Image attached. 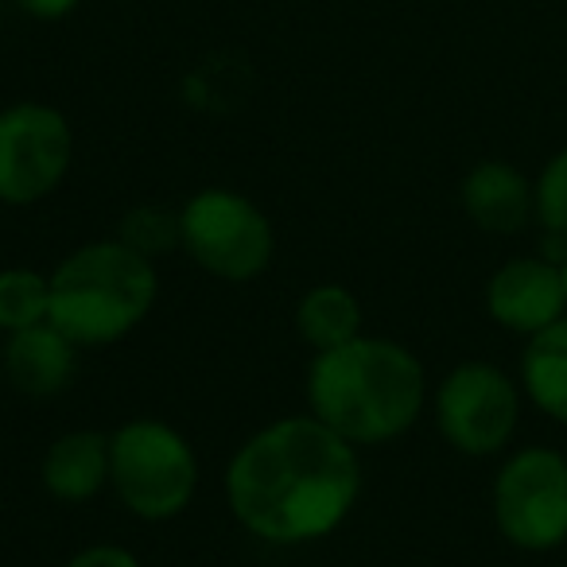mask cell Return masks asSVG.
<instances>
[{"label": "cell", "mask_w": 567, "mask_h": 567, "mask_svg": "<svg viewBox=\"0 0 567 567\" xmlns=\"http://www.w3.org/2000/svg\"><path fill=\"white\" fill-rule=\"evenodd\" d=\"M362 494V458L316 416L252 432L226 463V505L249 536L280 548L331 536Z\"/></svg>", "instance_id": "cell-1"}, {"label": "cell", "mask_w": 567, "mask_h": 567, "mask_svg": "<svg viewBox=\"0 0 567 567\" xmlns=\"http://www.w3.org/2000/svg\"><path fill=\"white\" fill-rule=\"evenodd\" d=\"M308 409L354 447L393 443L424 416L427 373L409 347L358 334L308 365Z\"/></svg>", "instance_id": "cell-2"}, {"label": "cell", "mask_w": 567, "mask_h": 567, "mask_svg": "<svg viewBox=\"0 0 567 567\" xmlns=\"http://www.w3.org/2000/svg\"><path fill=\"white\" fill-rule=\"evenodd\" d=\"M159 296L156 260L125 241H90L66 252L51 272V327L74 347H113L148 319Z\"/></svg>", "instance_id": "cell-3"}, {"label": "cell", "mask_w": 567, "mask_h": 567, "mask_svg": "<svg viewBox=\"0 0 567 567\" xmlns=\"http://www.w3.org/2000/svg\"><path fill=\"white\" fill-rule=\"evenodd\" d=\"M110 486L136 520H175L195 502V447L179 427L156 416L125 420L110 435Z\"/></svg>", "instance_id": "cell-4"}, {"label": "cell", "mask_w": 567, "mask_h": 567, "mask_svg": "<svg viewBox=\"0 0 567 567\" xmlns=\"http://www.w3.org/2000/svg\"><path fill=\"white\" fill-rule=\"evenodd\" d=\"M179 229L187 257L214 280L249 284L272 265L276 229L268 214L241 190H195L179 210Z\"/></svg>", "instance_id": "cell-5"}, {"label": "cell", "mask_w": 567, "mask_h": 567, "mask_svg": "<svg viewBox=\"0 0 567 567\" xmlns=\"http://www.w3.org/2000/svg\"><path fill=\"white\" fill-rule=\"evenodd\" d=\"M502 540L517 551H556L567 544V455L556 447H520L502 463L489 489Z\"/></svg>", "instance_id": "cell-6"}, {"label": "cell", "mask_w": 567, "mask_h": 567, "mask_svg": "<svg viewBox=\"0 0 567 567\" xmlns=\"http://www.w3.org/2000/svg\"><path fill=\"white\" fill-rule=\"evenodd\" d=\"M432 412L440 435L458 455H502L520 424V381L489 362H463L435 385Z\"/></svg>", "instance_id": "cell-7"}, {"label": "cell", "mask_w": 567, "mask_h": 567, "mask_svg": "<svg viewBox=\"0 0 567 567\" xmlns=\"http://www.w3.org/2000/svg\"><path fill=\"white\" fill-rule=\"evenodd\" d=\"M74 136L59 110L20 102L0 110V203L32 206L71 172Z\"/></svg>", "instance_id": "cell-8"}, {"label": "cell", "mask_w": 567, "mask_h": 567, "mask_svg": "<svg viewBox=\"0 0 567 567\" xmlns=\"http://www.w3.org/2000/svg\"><path fill=\"white\" fill-rule=\"evenodd\" d=\"M486 316L502 331L533 339L567 316L564 268L548 257H509L486 280Z\"/></svg>", "instance_id": "cell-9"}, {"label": "cell", "mask_w": 567, "mask_h": 567, "mask_svg": "<svg viewBox=\"0 0 567 567\" xmlns=\"http://www.w3.org/2000/svg\"><path fill=\"white\" fill-rule=\"evenodd\" d=\"M79 350L82 347H74L59 327L40 323L9 334L0 365H4V378L20 396L51 401V396L71 389L74 373H79Z\"/></svg>", "instance_id": "cell-10"}, {"label": "cell", "mask_w": 567, "mask_h": 567, "mask_svg": "<svg viewBox=\"0 0 567 567\" xmlns=\"http://www.w3.org/2000/svg\"><path fill=\"white\" fill-rule=\"evenodd\" d=\"M463 214L482 229V234L509 237L520 234L528 221H536V198L533 183L525 179V172L505 159H482L466 172L463 187Z\"/></svg>", "instance_id": "cell-11"}, {"label": "cell", "mask_w": 567, "mask_h": 567, "mask_svg": "<svg viewBox=\"0 0 567 567\" xmlns=\"http://www.w3.org/2000/svg\"><path fill=\"white\" fill-rule=\"evenodd\" d=\"M40 482L55 502L79 505L110 486V435L66 432L48 447L40 463Z\"/></svg>", "instance_id": "cell-12"}, {"label": "cell", "mask_w": 567, "mask_h": 567, "mask_svg": "<svg viewBox=\"0 0 567 567\" xmlns=\"http://www.w3.org/2000/svg\"><path fill=\"white\" fill-rule=\"evenodd\" d=\"M520 393L556 424H567V316L536 331L520 350Z\"/></svg>", "instance_id": "cell-13"}, {"label": "cell", "mask_w": 567, "mask_h": 567, "mask_svg": "<svg viewBox=\"0 0 567 567\" xmlns=\"http://www.w3.org/2000/svg\"><path fill=\"white\" fill-rule=\"evenodd\" d=\"M296 334L308 342L316 354L334 347H347L362 334V303L347 284H316L296 303Z\"/></svg>", "instance_id": "cell-14"}, {"label": "cell", "mask_w": 567, "mask_h": 567, "mask_svg": "<svg viewBox=\"0 0 567 567\" xmlns=\"http://www.w3.org/2000/svg\"><path fill=\"white\" fill-rule=\"evenodd\" d=\"M51 319V276L35 268H0V334H17Z\"/></svg>", "instance_id": "cell-15"}, {"label": "cell", "mask_w": 567, "mask_h": 567, "mask_svg": "<svg viewBox=\"0 0 567 567\" xmlns=\"http://www.w3.org/2000/svg\"><path fill=\"white\" fill-rule=\"evenodd\" d=\"M117 241H125L128 249L148 260L167 257L172 249H183L179 214L164 210V206H133V210L121 218Z\"/></svg>", "instance_id": "cell-16"}, {"label": "cell", "mask_w": 567, "mask_h": 567, "mask_svg": "<svg viewBox=\"0 0 567 567\" xmlns=\"http://www.w3.org/2000/svg\"><path fill=\"white\" fill-rule=\"evenodd\" d=\"M536 198V221L544 234L567 237V148H559L548 164L540 167L533 183Z\"/></svg>", "instance_id": "cell-17"}, {"label": "cell", "mask_w": 567, "mask_h": 567, "mask_svg": "<svg viewBox=\"0 0 567 567\" xmlns=\"http://www.w3.org/2000/svg\"><path fill=\"white\" fill-rule=\"evenodd\" d=\"M63 567H144V564L128 548H121V544H90V548L74 551Z\"/></svg>", "instance_id": "cell-18"}, {"label": "cell", "mask_w": 567, "mask_h": 567, "mask_svg": "<svg viewBox=\"0 0 567 567\" xmlns=\"http://www.w3.org/2000/svg\"><path fill=\"white\" fill-rule=\"evenodd\" d=\"M17 4L28 12V17L59 20V17H66V12H74V4H79V0H17Z\"/></svg>", "instance_id": "cell-19"}, {"label": "cell", "mask_w": 567, "mask_h": 567, "mask_svg": "<svg viewBox=\"0 0 567 567\" xmlns=\"http://www.w3.org/2000/svg\"><path fill=\"white\" fill-rule=\"evenodd\" d=\"M559 268H564V292H567V260H564V265H559Z\"/></svg>", "instance_id": "cell-20"}]
</instances>
